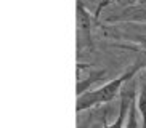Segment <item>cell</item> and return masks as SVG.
<instances>
[{
  "mask_svg": "<svg viewBox=\"0 0 146 128\" xmlns=\"http://www.w3.org/2000/svg\"><path fill=\"white\" fill-rule=\"evenodd\" d=\"M140 69H141V64L138 63L130 69L129 72H125L124 75L117 77V79H114V80H111V82H108L106 85L100 86V88L93 90V91H85V93L79 94L77 102H76L77 112L87 111V109H90V107H93V106H98L101 102H103V104L104 102H109L117 93H119L120 86L124 85L127 80H130Z\"/></svg>",
  "mask_w": 146,
  "mask_h": 128,
  "instance_id": "6da1fadb",
  "label": "cell"
},
{
  "mask_svg": "<svg viewBox=\"0 0 146 128\" xmlns=\"http://www.w3.org/2000/svg\"><path fill=\"white\" fill-rule=\"evenodd\" d=\"M137 94L135 88H130V90H124L120 91V112H119V117H117V122H114L112 125L109 127H104V128H122L125 123V117L129 115L130 111V104H132V99L133 96Z\"/></svg>",
  "mask_w": 146,
  "mask_h": 128,
  "instance_id": "7a4b0ae2",
  "label": "cell"
},
{
  "mask_svg": "<svg viewBox=\"0 0 146 128\" xmlns=\"http://www.w3.org/2000/svg\"><path fill=\"white\" fill-rule=\"evenodd\" d=\"M137 102H138V109L141 112V119H143L141 128H146V77L141 82V85H140V93H138Z\"/></svg>",
  "mask_w": 146,
  "mask_h": 128,
  "instance_id": "3957f363",
  "label": "cell"
},
{
  "mask_svg": "<svg viewBox=\"0 0 146 128\" xmlns=\"http://www.w3.org/2000/svg\"><path fill=\"white\" fill-rule=\"evenodd\" d=\"M138 102H137V94L133 96L132 104H130V111L127 115V122H125V128H138Z\"/></svg>",
  "mask_w": 146,
  "mask_h": 128,
  "instance_id": "277c9868",
  "label": "cell"
}]
</instances>
